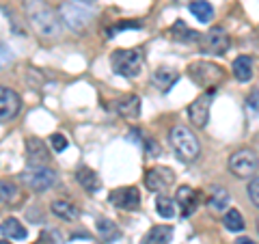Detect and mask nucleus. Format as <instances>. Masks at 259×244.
I'll use <instances>...</instances> for the list:
<instances>
[{"instance_id":"f257e3e1","label":"nucleus","mask_w":259,"mask_h":244,"mask_svg":"<svg viewBox=\"0 0 259 244\" xmlns=\"http://www.w3.org/2000/svg\"><path fill=\"white\" fill-rule=\"evenodd\" d=\"M24 11L32 30L41 39L54 42L61 37V20L56 18V11L46 0H24Z\"/></svg>"},{"instance_id":"f03ea898","label":"nucleus","mask_w":259,"mask_h":244,"mask_svg":"<svg viewBox=\"0 0 259 244\" xmlns=\"http://www.w3.org/2000/svg\"><path fill=\"white\" fill-rule=\"evenodd\" d=\"M168 138H171V147L175 149L177 158H180L182 162H192V160H197L201 156L199 138L194 136V132L190 128L175 126L171 130V134H168Z\"/></svg>"},{"instance_id":"7ed1b4c3","label":"nucleus","mask_w":259,"mask_h":244,"mask_svg":"<svg viewBox=\"0 0 259 244\" xmlns=\"http://www.w3.org/2000/svg\"><path fill=\"white\" fill-rule=\"evenodd\" d=\"M143 52L139 48L132 50H115L110 56V67L117 76L123 78H136L143 71Z\"/></svg>"},{"instance_id":"20e7f679","label":"nucleus","mask_w":259,"mask_h":244,"mask_svg":"<svg viewBox=\"0 0 259 244\" xmlns=\"http://www.w3.org/2000/svg\"><path fill=\"white\" fill-rule=\"evenodd\" d=\"M188 76L194 85H199L203 89H216L225 80V69L218 67L216 63L197 61L188 67Z\"/></svg>"},{"instance_id":"39448f33","label":"nucleus","mask_w":259,"mask_h":244,"mask_svg":"<svg viewBox=\"0 0 259 244\" xmlns=\"http://www.w3.org/2000/svg\"><path fill=\"white\" fill-rule=\"evenodd\" d=\"M59 13H61V20L67 24V26L74 30V32L84 30L89 24H91V18H93V13H91L89 7L78 5V3H74V0H67V3H63Z\"/></svg>"},{"instance_id":"423d86ee","label":"nucleus","mask_w":259,"mask_h":244,"mask_svg":"<svg viewBox=\"0 0 259 244\" xmlns=\"http://www.w3.org/2000/svg\"><path fill=\"white\" fill-rule=\"evenodd\" d=\"M20 180L26 184L30 190L46 192V190H50L52 186L56 184L59 175H56V171L48 169V167H30L28 171H24V173L20 175Z\"/></svg>"},{"instance_id":"0eeeda50","label":"nucleus","mask_w":259,"mask_h":244,"mask_svg":"<svg viewBox=\"0 0 259 244\" xmlns=\"http://www.w3.org/2000/svg\"><path fill=\"white\" fill-rule=\"evenodd\" d=\"M229 171L236 177H253L257 173V153L253 149H238L229 156Z\"/></svg>"},{"instance_id":"6e6552de","label":"nucleus","mask_w":259,"mask_h":244,"mask_svg":"<svg viewBox=\"0 0 259 244\" xmlns=\"http://www.w3.org/2000/svg\"><path fill=\"white\" fill-rule=\"evenodd\" d=\"M199 44H201V48H203V52L221 56L231 48V39H229V35H227L225 28L216 26V28H209L203 37H199Z\"/></svg>"},{"instance_id":"1a4fd4ad","label":"nucleus","mask_w":259,"mask_h":244,"mask_svg":"<svg viewBox=\"0 0 259 244\" xmlns=\"http://www.w3.org/2000/svg\"><path fill=\"white\" fill-rule=\"evenodd\" d=\"M214 102V89H209L207 93L199 95L190 106H188V119L192 121V126L197 128H205L209 121V108H212Z\"/></svg>"},{"instance_id":"9d476101","label":"nucleus","mask_w":259,"mask_h":244,"mask_svg":"<svg viewBox=\"0 0 259 244\" xmlns=\"http://www.w3.org/2000/svg\"><path fill=\"white\" fill-rule=\"evenodd\" d=\"M145 184L151 192H162L175 184V173L168 167H153L145 173Z\"/></svg>"},{"instance_id":"9b49d317","label":"nucleus","mask_w":259,"mask_h":244,"mask_svg":"<svg viewBox=\"0 0 259 244\" xmlns=\"http://www.w3.org/2000/svg\"><path fill=\"white\" fill-rule=\"evenodd\" d=\"M108 201L119 210H139L141 206V192L134 186H123L108 194Z\"/></svg>"},{"instance_id":"f8f14e48","label":"nucleus","mask_w":259,"mask_h":244,"mask_svg":"<svg viewBox=\"0 0 259 244\" xmlns=\"http://www.w3.org/2000/svg\"><path fill=\"white\" fill-rule=\"evenodd\" d=\"M22 108V97L9 87H0V121H11Z\"/></svg>"},{"instance_id":"ddd939ff","label":"nucleus","mask_w":259,"mask_h":244,"mask_svg":"<svg viewBox=\"0 0 259 244\" xmlns=\"http://www.w3.org/2000/svg\"><path fill=\"white\" fill-rule=\"evenodd\" d=\"M50 162V151L41 138H26V165L28 167H46Z\"/></svg>"},{"instance_id":"4468645a","label":"nucleus","mask_w":259,"mask_h":244,"mask_svg":"<svg viewBox=\"0 0 259 244\" xmlns=\"http://www.w3.org/2000/svg\"><path fill=\"white\" fill-rule=\"evenodd\" d=\"M112 108H115L119 117L136 119L141 115V100H139V95H123L117 102H112Z\"/></svg>"},{"instance_id":"2eb2a0df","label":"nucleus","mask_w":259,"mask_h":244,"mask_svg":"<svg viewBox=\"0 0 259 244\" xmlns=\"http://www.w3.org/2000/svg\"><path fill=\"white\" fill-rule=\"evenodd\" d=\"M199 192L197 190H192L190 186H182L180 190H177V203H180V208H182V216H190L194 214V210L199 208Z\"/></svg>"},{"instance_id":"dca6fc26","label":"nucleus","mask_w":259,"mask_h":244,"mask_svg":"<svg viewBox=\"0 0 259 244\" xmlns=\"http://www.w3.org/2000/svg\"><path fill=\"white\" fill-rule=\"evenodd\" d=\"M76 180H78L80 186H82V190H87V192H97L100 190V186H102L100 175H97L93 169H89V167H80L76 171Z\"/></svg>"},{"instance_id":"f3484780","label":"nucleus","mask_w":259,"mask_h":244,"mask_svg":"<svg viewBox=\"0 0 259 244\" xmlns=\"http://www.w3.org/2000/svg\"><path fill=\"white\" fill-rule=\"evenodd\" d=\"M173 238V227L171 225H156L143 235L141 244H166Z\"/></svg>"},{"instance_id":"a211bd4d","label":"nucleus","mask_w":259,"mask_h":244,"mask_svg":"<svg viewBox=\"0 0 259 244\" xmlns=\"http://www.w3.org/2000/svg\"><path fill=\"white\" fill-rule=\"evenodd\" d=\"M50 210H52V214H54V216H59L61 221H67V223L76 221V218L80 216V210H78L71 201H65V199H56V201H52Z\"/></svg>"},{"instance_id":"6ab92c4d","label":"nucleus","mask_w":259,"mask_h":244,"mask_svg":"<svg viewBox=\"0 0 259 244\" xmlns=\"http://www.w3.org/2000/svg\"><path fill=\"white\" fill-rule=\"evenodd\" d=\"M168 35H171L173 42H182V44L199 42V32L188 28V24H186V22H175L171 26V30H168Z\"/></svg>"},{"instance_id":"aec40b11","label":"nucleus","mask_w":259,"mask_h":244,"mask_svg":"<svg viewBox=\"0 0 259 244\" xmlns=\"http://www.w3.org/2000/svg\"><path fill=\"white\" fill-rule=\"evenodd\" d=\"M255 74V61L250 56H238L233 61V76H236L240 83H248Z\"/></svg>"},{"instance_id":"412c9836","label":"nucleus","mask_w":259,"mask_h":244,"mask_svg":"<svg viewBox=\"0 0 259 244\" xmlns=\"http://www.w3.org/2000/svg\"><path fill=\"white\" fill-rule=\"evenodd\" d=\"M177 78H180V74H177L175 69H171V67H158L156 71H153V76H151L153 85H156L158 89H162V91H168V89L177 83Z\"/></svg>"},{"instance_id":"4be33fe9","label":"nucleus","mask_w":259,"mask_h":244,"mask_svg":"<svg viewBox=\"0 0 259 244\" xmlns=\"http://www.w3.org/2000/svg\"><path fill=\"white\" fill-rule=\"evenodd\" d=\"M0 233L9 240H24L28 235V229L18 218H7V221H3V225H0Z\"/></svg>"},{"instance_id":"5701e85b","label":"nucleus","mask_w":259,"mask_h":244,"mask_svg":"<svg viewBox=\"0 0 259 244\" xmlns=\"http://www.w3.org/2000/svg\"><path fill=\"white\" fill-rule=\"evenodd\" d=\"M95 229H97V233H100V238L106 240V242H112V240L121 238V229L117 227L115 221H110V218H97Z\"/></svg>"},{"instance_id":"b1692460","label":"nucleus","mask_w":259,"mask_h":244,"mask_svg":"<svg viewBox=\"0 0 259 244\" xmlns=\"http://www.w3.org/2000/svg\"><path fill=\"white\" fill-rule=\"evenodd\" d=\"M223 225L227 227V231H233V233H240V231H244V229H246L244 218H242L240 210H236V208H231V210H227V212H225V216H223Z\"/></svg>"},{"instance_id":"393cba45","label":"nucleus","mask_w":259,"mask_h":244,"mask_svg":"<svg viewBox=\"0 0 259 244\" xmlns=\"http://www.w3.org/2000/svg\"><path fill=\"white\" fill-rule=\"evenodd\" d=\"M190 13L197 18L199 22H212L214 18V7L207 3V0H194V3H190Z\"/></svg>"},{"instance_id":"a878e982","label":"nucleus","mask_w":259,"mask_h":244,"mask_svg":"<svg viewBox=\"0 0 259 244\" xmlns=\"http://www.w3.org/2000/svg\"><path fill=\"white\" fill-rule=\"evenodd\" d=\"M207 208L214 210V212H223L225 208H229V192H227V188H214L212 197L207 201Z\"/></svg>"},{"instance_id":"bb28decb","label":"nucleus","mask_w":259,"mask_h":244,"mask_svg":"<svg viewBox=\"0 0 259 244\" xmlns=\"http://www.w3.org/2000/svg\"><path fill=\"white\" fill-rule=\"evenodd\" d=\"M156 212L162 216V218H173L177 214V208H175V201L171 197H164V194H160L156 199Z\"/></svg>"},{"instance_id":"cd10ccee","label":"nucleus","mask_w":259,"mask_h":244,"mask_svg":"<svg viewBox=\"0 0 259 244\" xmlns=\"http://www.w3.org/2000/svg\"><path fill=\"white\" fill-rule=\"evenodd\" d=\"M18 197V190H15V186L7 184V182H0V203H9Z\"/></svg>"},{"instance_id":"c85d7f7f","label":"nucleus","mask_w":259,"mask_h":244,"mask_svg":"<svg viewBox=\"0 0 259 244\" xmlns=\"http://www.w3.org/2000/svg\"><path fill=\"white\" fill-rule=\"evenodd\" d=\"M13 61V52H11V48L7 46L3 39H0V69L3 67H7V65H9Z\"/></svg>"},{"instance_id":"c756f323","label":"nucleus","mask_w":259,"mask_h":244,"mask_svg":"<svg viewBox=\"0 0 259 244\" xmlns=\"http://www.w3.org/2000/svg\"><path fill=\"white\" fill-rule=\"evenodd\" d=\"M50 145H52V149H54V151H65L69 143H67V138H65V134H59V132H56V134L50 136Z\"/></svg>"},{"instance_id":"7c9ffc66","label":"nucleus","mask_w":259,"mask_h":244,"mask_svg":"<svg viewBox=\"0 0 259 244\" xmlns=\"http://www.w3.org/2000/svg\"><path fill=\"white\" fill-rule=\"evenodd\" d=\"M246 190H248V197H250V201H253V206L257 208L259 206V180L255 175L250 177V184H248Z\"/></svg>"},{"instance_id":"2f4dec72","label":"nucleus","mask_w":259,"mask_h":244,"mask_svg":"<svg viewBox=\"0 0 259 244\" xmlns=\"http://www.w3.org/2000/svg\"><path fill=\"white\" fill-rule=\"evenodd\" d=\"M141 26H143L141 22H119L115 28H110V30H108V37H115V32H117V30H125V28H141Z\"/></svg>"},{"instance_id":"473e14b6","label":"nucleus","mask_w":259,"mask_h":244,"mask_svg":"<svg viewBox=\"0 0 259 244\" xmlns=\"http://www.w3.org/2000/svg\"><path fill=\"white\" fill-rule=\"evenodd\" d=\"M145 149H147V153H151V156H158L160 149H158V145L151 141V138H145Z\"/></svg>"},{"instance_id":"72a5a7b5","label":"nucleus","mask_w":259,"mask_h":244,"mask_svg":"<svg viewBox=\"0 0 259 244\" xmlns=\"http://www.w3.org/2000/svg\"><path fill=\"white\" fill-rule=\"evenodd\" d=\"M248 108L253 112H257V89H253V93L248 95Z\"/></svg>"},{"instance_id":"f704fd0d","label":"nucleus","mask_w":259,"mask_h":244,"mask_svg":"<svg viewBox=\"0 0 259 244\" xmlns=\"http://www.w3.org/2000/svg\"><path fill=\"white\" fill-rule=\"evenodd\" d=\"M52 238H54V233H41V235H39V240H37L35 244H54V242H52Z\"/></svg>"},{"instance_id":"c9c22d12","label":"nucleus","mask_w":259,"mask_h":244,"mask_svg":"<svg viewBox=\"0 0 259 244\" xmlns=\"http://www.w3.org/2000/svg\"><path fill=\"white\" fill-rule=\"evenodd\" d=\"M236 244H257L255 240H250V238H238Z\"/></svg>"},{"instance_id":"e433bc0d","label":"nucleus","mask_w":259,"mask_h":244,"mask_svg":"<svg viewBox=\"0 0 259 244\" xmlns=\"http://www.w3.org/2000/svg\"><path fill=\"white\" fill-rule=\"evenodd\" d=\"M74 3L84 5V7H91V5H95V0H74Z\"/></svg>"},{"instance_id":"4c0bfd02","label":"nucleus","mask_w":259,"mask_h":244,"mask_svg":"<svg viewBox=\"0 0 259 244\" xmlns=\"http://www.w3.org/2000/svg\"><path fill=\"white\" fill-rule=\"evenodd\" d=\"M0 244H11V242H7V240H0Z\"/></svg>"}]
</instances>
